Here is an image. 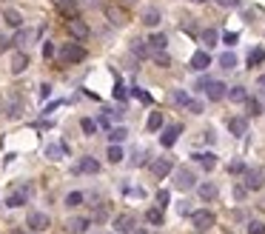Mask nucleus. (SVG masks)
Listing matches in <instances>:
<instances>
[{"mask_svg": "<svg viewBox=\"0 0 265 234\" xmlns=\"http://www.w3.org/2000/svg\"><path fill=\"white\" fill-rule=\"evenodd\" d=\"M197 186V175L188 169V166H180L177 172H174V188H180V191H191Z\"/></svg>", "mask_w": 265, "mask_h": 234, "instance_id": "obj_1", "label": "nucleus"}, {"mask_svg": "<svg viewBox=\"0 0 265 234\" xmlns=\"http://www.w3.org/2000/svg\"><path fill=\"white\" fill-rule=\"evenodd\" d=\"M60 60H63V63H80V60H86V49L77 46V43H63Z\"/></svg>", "mask_w": 265, "mask_h": 234, "instance_id": "obj_2", "label": "nucleus"}, {"mask_svg": "<svg viewBox=\"0 0 265 234\" xmlns=\"http://www.w3.org/2000/svg\"><path fill=\"white\" fill-rule=\"evenodd\" d=\"M191 223H194V229L197 232H211V229H214V223H217V217H214V214H211V211H194V214H191Z\"/></svg>", "mask_w": 265, "mask_h": 234, "instance_id": "obj_3", "label": "nucleus"}, {"mask_svg": "<svg viewBox=\"0 0 265 234\" xmlns=\"http://www.w3.org/2000/svg\"><path fill=\"white\" fill-rule=\"evenodd\" d=\"M134 226H137V217H134L131 211H123V214H117L114 217V232L117 234H131L134 232Z\"/></svg>", "mask_w": 265, "mask_h": 234, "instance_id": "obj_4", "label": "nucleus"}, {"mask_svg": "<svg viewBox=\"0 0 265 234\" xmlns=\"http://www.w3.org/2000/svg\"><path fill=\"white\" fill-rule=\"evenodd\" d=\"M66 29H69V35L77 40V43H83L86 37H89V23L86 20H80V17H71L69 23H66Z\"/></svg>", "mask_w": 265, "mask_h": 234, "instance_id": "obj_5", "label": "nucleus"}, {"mask_svg": "<svg viewBox=\"0 0 265 234\" xmlns=\"http://www.w3.org/2000/svg\"><path fill=\"white\" fill-rule=\"evenodd\" d=\"M106 17H108V23L111 26H126L128 23V12L123 9V6H117V3L106 6Z\"/></svg>", "mask_w": 265, "mask_h": 234, "instance_id": "obj_6", "label": "nucleus"}, {"mask_svg": "<svg viewBox=\"0 0 265 234\" xmlns=\"http://www.w3.org/2000/svg\"><path fill=\"white\" fill-rule=\"evenodd\" d=\"M174 172V163H171V157H157V160H151V175L154 177H168Z\"/></svg>", "mask_w": 265, "mask_h": 234, "instance_id": "obj_7", "label": "nucleus"}, {"mask_svg": "<svg viewBox=\"0 0 265 234\" xmlns=\"http://www.w3.org/2000/svg\"><path fill=\"white\" fill-rule=\"evenodd\" d=\"M26 226H29V229H35V232H46V229H49V214H46V211H29Z\"/></svg>", "mask_w": 265, "mask_h": 234, "instance_id": "obj_8", "label": "nucleus"}, {"mask_svg": "<svg viewBox=\"0 0 265 234\" xmlns=\"http://www.w3.org/2000/svg\"><path fill=\"white\" fill-rule=\"evenodd\" d=\"M245 186H248V191H260L265 186L263 172L260 169H245Z\"/></svg>", "mask_w": 265, "mask_h": 234, "instance_id": "obj_9", "label": "nucleus"}, {"mask_svg": "<svg viewBox=\"0 0 265 234\" xmlns=\"http://www.w3.org/2000/svg\"><path fill=\"white\" fill-rule=\"evenodd\" d=\"M29 197H32V188H29V186H20L17 191H12V194L6 197V206H9V209H17V206H23Z\"/></svg>", "mask_w": 265, "mask_h": 234, "instance_id": "obj_10", "label": "nucleus"}, {"mask_svg": "<svg viewBox=\"0 0 265 234\" xmlns=\"http://www.w3.org/2000/svg\"><path fill=\"white\" fill-rule=\"evenodd\" d=\"M228 94V86L222 80H208V86H206V97L208 100H222Z\"/></svg>", "mask_w": 265, "mask_h": 234, "instance_id": "obj_11", "label": "nucleus"}, {"mask_svg": "<svg viewBox=\"0 0 265 234\" xmlns=\"http://www.w3.org/2000/svg\"><path fill=\"white\" fill-rule=\"evenodd\" d=\"M89 226H92V217H69V220H66V232L69 234H83Z\"/></svg>", "mask_w": 265, "mask_h": 234, "instance_id": "obj_12", "label": "nucleus"}, {"mask_svg": "<svg viewBox=\"0 0 265 234\" xmlns=\"http://www.w3.org/2000/svg\"><path fill=\"white\" fill-rule=\"evenodd\" d=\"M180 131H183V126H180V123H174V126H165V131L160 134V143L165 146V149H171L174 143H177V137H180Z\"/></svg>", "mask_w": 265, "mask_h": 234, "instance_id": "obj_13", "label": "nucleus"}, {"mask_svg": "<svg viewBox=\"0 0 265 234\" xmlns=\"http://www.w3.org/2000/svg\"><path fill=\"white\" fill-rule=\"evenodd\" d=\"M228 131L234 134V137H245V134H248V120H245V117H231Z\"/></svg>", "mask_w": 265, "mask_h": 234, "instance_id": "obj_14", "label": "nucleus"}, {"mask_svg": "<svg viewBox=\"0 0 265 234\" xmlns=\"http://www.w3.org/2000/svg\"><path fill=\"white\" fill-rule=\"evenodd\" d=\"M80 172H86V175H97V172H100V163H97L94 157H83L80 163L74 166V175H80Z\"/></svg>", "mask_w": 265, "mask_h": 234, "instance_id": "obj_15", "label": "nucleus"}, {"mask_svg": "<svg viewBox=\"0 0 265 234\" xmlns=\"http://www.w3.org/2000/svg\"><path fill=\"white\" fill-rule=\"evenodd\" d=\"M37 35H40V32H32V29H20V32L14 35L12 43H14L17 49H26V46H29V43H32V40L37 37Z\"/></svg>", "mask_w": 265, "mask_h": 234, "instance_id": "obj_16", "label": "nucleus"}, {"mask_svg": "<svg viewBox=\"0 0 265 234\" xmlns=\"http://www.w3.org/2000/svg\"><path fill=\"white\" fill-rule=\"evenodd\" d=\"M211 66V55L208 52H194V58H191V69L194 71H206Z\"/></svg>", "mask_w": 265, "mask_h": 234, "instance_id": "obj_17", "label": "nucleus"}, {"mask_svg": "<svg viewBox=\"0 0 265 234\" xmlns=\"http://www.w3.org/2000/svg\"><path fill=\"white\" fill-rule=\"evenodd\" d=\"M29 69V58H26V52H17L12 58V74H23Z\"/></svg>", "mask_w": 265, "mask_h": 234, "instance_id": "obj_18", "label": "nucleus"}, {"mask_svg": "<svg viewBox=\"0 0 265 234\" xmlns=\"http://www.w3.org/2000/svg\"><path fill=\"white\" fill-rule=\"evenodd\" d=\"M191 157H194V160H197L200 166H203L206 172H211V169L217 166V154H214V152H206V154H191Z\"/></svg>", "mask_w": 265, "mask_h": 234, "instance_id": "obj_19", "label": "nucleus"}, {"mask_svg": "<svg viewBox=\"0 0 265 234\" xmlns=\"http://www.w3.org/2000/svg\"><path fill=\"white\" fill-rule=\"evenodd\" d=\"M160 20H162V14H160V9H157V6H149V9L143 12V23H146V26H151V29H154V26L160 23Z\"/></svg>", "mask_w": 265, "mask_h": 234, "instance_id": "obj_20", "label": "nucleus"}, {"mask_svg": "<svg viewBox=\"0 0 265 234\" xmlns=\"http://www.w3.org/2000/svg\"><path fill=\"white\" fill-rule=\"evenodd\" d=\"M197 191H200V197L206 200V203H211V200H217V186H214V183H200V186H197Z\"/></svg>", "mask_w": 265, "mask_h": 234, "instance_id": "obj_21", "label": "nucleus"}, {"mask_svg": "<svg viewBox=\"0 0 265 234\" xmlns=\"http://www.w3.org/2000/svg\"><path fill=\"white\" fill-rule=\"evenodd\" d=\"M149 46H151V52H165V46H168V37L162 35V32H157V35L149 37Z\"/></svg>", "mask_w": 265, "mask_h": 234, "instance_id": "obj_22", "label": "nucleus"}, {"mask_svg": "<svg viewBox=\"0 0 265 234\" xmlns=\"http://www.w3.org/2000/svg\"><path fill=\"white\" fill-rule=\"evenodd\" d=\"M131 55H137V58H149V55H151L149 40H131Z\"/></svg>", "mask_w": 265, "mask_h": 234, "instance_id": "obj_23", "label": "nucleus"}, {"mask_svg": "<svg viewBox=\"0 0 265 234\" xmlns=\"http://www.w3.org/2000/svg\"><path fill=\"white\" fill-rule=\"evenodd\" d=\"M63 152H66V143H49V146H46V157H49V160H60Z\"/></svg>", "mask_w": 265, "mask_h": 234, "instance_id": "obj_24", "label": "nucleus"}, {"mask_svg": "<svg viewBox=\"0 0 265 234\" xmlns=\"http://www.w3.org/2000/svg\"><path fill=\"white\" fill-rule=\"evenodd\" d=\"M3 17H6V23L14 26V29H20V26H23V14L17 12V9H6V12H3Z\"/></svg>", "mask_w": 265, "mask_h": 234, "instance_id": "obj_25", "label": "nucleus"}, {"mask_svg": "<svg viewBox=\"0 0 265 234\" xmlns=\"http://www.w3.org/2000/svg\"><path fill=\"white\" fill-rule=\"evenodd\" d=\"M228 100L231 103H248V92L242 86H234V89H228Z\"/></svg>", "mask_w": 265, "mask_h": 234, "instance_id": "obj_26", "label": "nucleus"}, {"mask_svg": "<svg viewBox=\"0 0 265 234\" xmlns=\"http://www.w3.org/2000/svg\"><path fill=\"white\" fill-rule=\"evenodd\" d=\"M219 69H225V71L237 69V55H234V52H225V55H219Z\"/></svg>", "mask_w": 265, "mask_h": 234, "instance_id": "obj_27", "label": "nucleus"}, {"mask_svg": "<svg viewBox=\"0 0 265 234\" xmlns=\"http://www.w3.org/2000/svg\"><path fill=\"white\" fill-rule=\"evenodd\" d=\"M200 40H203V43H206L208 49H211V46H217L219 32H217V29H203V35H200Z\"/></svg>", "mask_w": 265, "mask_h": 234, "instance_id": "obj_28", "label": "nucleus"}, {"mask_svg": "<svg viewBox=\"0 0 265 234\" xmlns=\"http://www.w3.org/2000/svg\"><path fill=\"white\" fill-rule=\"evenodd\" d=\"M6 115L12 117V120H17V117L23 115V103H20V97H12V100H9V109H6Z\"/></svg>", "mask_w": 265, "mask_h": 234, "instance_id": "obj_29", "label": "nucleus"}, {"mask_svg": "<svg viewBox=\"0 0 265 234\" xmlns=\"http://www.w3.org/2000/svg\"><path fill=\"white\" fill-rule=\"evenodd\" d=\"M126 137H128L126 126H114V129H108V140H111V143H123Z\"/></svg>", "mask_w": 265, "mask_h": 234, "instance_id": "obj_30", "label": "nucleus"}, {"mask_svg": "<svg viewBox=\"0 0 265 234\" xmlns=\"http://www.w3.org/2000/svg\"><path fill=\"white\" fill-rule=\"evenodd\" d=\"M106 157H108V163H120V160H123L126 154H123V149H120V143H111V146H108V154H106Z\"/></svg>", "mask_w": 265, "mask_h": 234, "instance_id": "obj_31", "label": "nucleus"}, {"mask_svg": "<svg viewBox=\"0 0 265 234\" xmlns=\"http://www.w3.org/2000/svg\"><path fill=\"white\" fill-rule=\"evenodd\" d=\"M265 60V49H251V52H248V66H260V63H263Z\"/></svg>", "mask_w": 265, "mask_h": 234, "instance_id": "obj_32", "label": "nucleus"}, {"mask_svg": "<svg viewBox=\"0 0 265 234\" xmlns=\"http://www.w3.org/2000/svg\"><path fill=\"white\" fill-rule=\"evenodd\" d=\"M106 220H108V206L100 203V206L92 211V223H106Z\"/></svg>", "mask_w": 265, "mask_h": 234, "instance_id": "obj_33", "label": "nucleus"}, {"mask_svg": "<svg viewBox=\"0 0 265 234\" xmlns=\"http://www.w3.org/2000/svg\"><path fill=\"white\" fill-rule=\"evenodd\" d=\"M146 220L151 223V226H162V209L157 206V209H149L146 211Z\"/></svg>", "mask_w": 265, "mask_h": 234, "instance_id": "obj_34", "label": "nucleus"}, {"mask_svg": "<svg viewBox=\"0 0 265 234\" xmlns=\"http://www.w3.org/2000/svg\"><path fill=\"white\" fill-rule=\"evenodd\" d=\"M162 129V112H151L149 115V131Z\"/></svg>", "mask_w": 265, "mask_h": 234, "instance_id": "obj_35", "label": "nucleus"}, {"mask_svg": "<svg viewBox=\"0 0 265 234\" xmlns=\"http://www.w3.org/2000/svg\"><path fill=\"white\" fill-rule=\"evenodd\" d=\"M188 100H191V97H188L185 92H180V89H174L171 92V103L174 106H188Z\"/></svg>", "mask_w": 265, "mask_h": 234, "instance_id": "obj_36", "label": "nucleus"}, {"mask_svg": "<svg viewBox=\"0 0 265 234\" xmlns=\"http://www.w3.org/2000/svg\"><path fill=\"white\" fill-rule=\"evenodd\" d=\"M154 63H157L160 69H168V66H171V58H168L165 52H154Z\"/></svg>", "mask_w": 265, "mask_h": 234, "instance_id": "obj_37", "label": "nucleus"}, {"mask_svg": "<svg viewBox=\"0 0 265 234\" xmlns=\"http://www.w3.org/2000/svg\"><path fill=\"white\" fill-rule=\"evenodd\" d=\"M83 200H86V194H83V191H71L69 197H66V206H71V209H74V206H80Z\"/></svg>", "mask_w": 265, "mask_h": 234, "instance_id": "obj_38", "label": "nucleus"}, {"mask_svg": "<svg viewBox=\"0 0 265 234\" xmlns=\"http://www.w3.org/2000/svg\"><path fill=\"white\" fill-rule=\"evenodd\" d=\"M80 126H83V131H86V134H94V131H97V123H94L92 117H83Z\"/></svg>", "mask_w": 265, "mask_h": 234, "instance_id": "obj_39", "label": "nucleus"}, {"mask_svg": "<svg viewBox=\"0 0 265 234\" xmlns=\"http://www.w3.org/2000/svg\"><path fill=\"white\" fill-rule=\"evenodd\" d=\"M168 200H171L168 188H160V191H157V206H160V209H165V206H168Z\"/></svg>", "mask_w": 265, "mask_h": 234, "instance_id": "obj_40", "label": "nucleus"}, {"mask_svg": "<svg viewBox=\"0 0 265 234\" xmlns=\"http://www.w3.org/2000/svg\"><path fill=\"white\" fill-rule=\"evenodd\" d=\"M248 115L260 117V115H263V103H260V100H248Z\"/></svg>", "mask_w": 265, "mask_h": 234, "instance_id": "obj_41", "label": "nucleus"}, {"mask_svg": "<svg viewBox=\"0 0 265 234\" xmlns=\"http://www.w3.org/2000/svg\"><path fill=\"white\" fill-rule=\"evenodd\" d=\"M248 234H265V223L251 220V223H248Z\"/></svg>", "mask_w": 265, "mask_h": 234, "instance_id": "obj_42", "label": "nucleus"}, {"mask_svg": "<svg viewBox=\"0 0 265 234\" xmlns=\"http://www.w3.org/2000/svg\"><path fill=\"white\" fill-rule=\"evenodd\" d=\"M237 40H240L237 32H225V35H222V43H225V46H237Z\"/></svg>", "mask_w": 265, "mask_h": 234, "instance_id": "obj_43", "label": "nucleus"}, {"mask_svg": "<svg viewBox=\"0 0 265 234\" xmlns=\"http://www.w3.org/2000/svg\"><path fill=\"white\" fill-rule=\"evenodd\" d=\"M228 172L231 175H245V163H242V160H234V163L228 166Z\"/></svg>", "mask_w": 265, "mask_h": 234, "instance_id": "obj_44", "label": "nucleus"}, {"mask_svg": "<svg viewBox=\"0 0 265 234\" xmlns=\"http://www.w3.org/2000/svg\"><path fill=\"white\" fill-rule=\"evenodd\" d=\"M185 109H188L191 115H203V103H200V100H188V106H185Z\"/></svg>", "mask_w": 265, "mask_h": 234, "instance_id": "obj_45", "label": "nucleus"}, {"mask_svg": "<svg viewBox=\"0 0 265 234\" xmlns=\"http://www.w3.org/2000/svg\"><path fill=\"white\" fill-rule=\"evenodd\" d=\"M114 97H117V100H126V97H128V92H126V86H123V83H117V86H114Z\"/></svg>", "mask_w": 265, "mask_h": 234, "instance_id": "obj_46", "label": "nucleus"}, {"mask_svg": "<svg viewBox=\"0 0 265 234\" xmlns=\"http://www.w3.org/2000/svg\"><path fill=\"white\" fill-rule=\"evenodd\" d=\"M177 214H180V217H185V214H194V211H191V206H188V203H177Z\"/></svg>", "mask_w": 265, "mask_h": 234, "instance_id": "obj_47", "label": "nucleus"}, {"mask_svg": "<svg viewBox=\"0 0 265 234\" xmlns=\"http://www.w3.org/2000/svg\"><path fill=\"white\" fill-rule=\"evenodd\" d=\"M146 157H149L146 152H134V157H131V166H143V163H146Z\"/></svg>", "mask_w": 265, "mask_h": 234, "instance_id": "obj_48", "label": "nucleus"}, {"mask_svg": "<svg viewBox=\"0 0 265 234\" xmlns=\"http://www.w3.org/2000/svg\"><path fill=\"white\" fill-rule=\"evenodd\" d=\"M245 194H248V186L242 183V186H234V197L237 200H245Z\"/></svg>", "mask_w": 265, "mask_h": 234, "instance_id": "obj_49", "label": "nucleus"}, {"mask_svg": "<svg viewBox=\"0 0 265 234\" xmlns=\"http://www.w3.org/2000/svg\"><path fill=\"white\" fill-rule=\"evenodd\" d=\"M219 6H222V9H237V6H240L242 0H217Z\"/></svg>", "mask_w": 265, "mask_h": 234, "instance_id": "obj_50", "label": "nucleus"}, {"mask_svg": "<svg viewBox=\"0 0 265 234\" xmlns=\"http://www.w3.org/2000/svg\"><path fill=\"white\" fill-rule=\"evenodd\" d=\"M126 194H128V197H137V200L146 197V191H143V188H126Z\"/></svg>", "mask_w": 265, "mask_h": 234, "instance_id": "obj_51", "label": "nucleus"}, {"mask_svg": "<svg viewBox=\"0 0 265 234\" xmlns=\"http://www.w3.org/2000/svg\"><path fill=\"white\" fill-rule=\"evenodd\" d=\"M134 97H137V100H143V103H151V94H149V92H140V89H134Z\"/></svg>", "mask_w": 265, "mask_h": 234, "instance_id": "obj_52", "label": "nucleus"}, {"mask_svg": "<svg viewBox=\"0 0 265 234\" xmlns=\"http://www.w3.org/2000/svg\"><path fill=\"white\" fill-rule=\"evenodd\" d=\"M49 97H52V86H40V100H49Z\"/></svg>", "mask_w": 265, "mask_h": 234, "instance_id": "obj_53", "label": "nucleus"}, {"mask_svg": "<svg viewBox=\"0 0 265 234\" xmlns=\"http://www.w3.org/2000/svg\"><path fill=\"white\" fill-rule=\"evenodd\" d=\"M183 32H188V35H194V32H197L194 20H185V23H183Z\"/></svg>", "mask_w": 265, "mask_h": 234, "instance_id": "obj_54", "label": "nucleus"}, {"mask_svg": "<svg viewBox=\"0 0 265 234\" xmlns=\"http://www.w3.org/2000/svg\"><path fill=\"white\" fill-rule=\"evenodd\" d=\"M43 58H54V46L52 43H43Z\"/></svg>", "mask_w": 265, "mask_h": 234, "instance_id": "obj_55", "label": "nucleus"}, {"mask_svg": "<svg viewBox=\"0 0 265 234\" xmlns=\"http://www.w3.org/2000/svg\"><path fill=\"white\" fill-rule=\"evenodd\" d=\"M9 46H12V40H9L6 35H0V52H6Z\"/></svg>", "mask_w": 265, "mask_h": 234, "instance_id": "obj_56", "label": "nucleus"}, {"mask_svg": "<svg viewBox=\"0 0 265 234\" xmlns=\"http://www.w3.org/2000/svg\"><path fill=\"white\" fill-rule=\"evenodd\" d=\"M257 83H260V86H263V89H265V74H263V77H260V80H257Z\"/></svg>", "mask_w": 265, "mask_h": 234, "instance_id": "obj_57", "label": "nucleus"}, {"mask_svg": "<svg viewBox=\"0 0 265 234\" xmlns=\"http://www.w3.org/2000/svg\"><path fill=\"white\" fill-rule=\"evenodd\" d=\"M194 3H206V0H194Z\"/></svg>", "mask_w": 265, "mask_h": 234, "instance_id": "obj_58", "label": "nucleus"}, {"mask_svg": "<svg viewBox=\"0 0 265 234\" xmlns=\"http://www.w3.org/2000/svg\"><path fill=\"white\" fill-rule=\"evenodd\" d=\"M123 3H134V0H123Z\"/></svg>", "mask_w": 265, "mask_h": 234, "instance_id": "obj_59", "label": "nucleus"}, {"mask_svg": "<svg viewBox=\"0 0 265 234\" xmlns=\"http://www.w3.org/2000/svg\"><path fill=\"white\" fill-rule=\"evenodd\" d=\"M12 234H23V232H12Z\"/></svg>", "mask_w": 265, "mask_h": 234, "instance_id": "obj_60", "label": "nucleus"}, {"mask_svg": "<svg viewBox=\"0 0 265 234\" xmlns=\"http://www.w3.org/2000/svg\"><path fill=\"white\" fill-rule=\"evenodd\" d=\"M57 3H63V0H57Z\"/></svg>", "mask_w": 265, "mask_h": 234, "instance_id": "obj_61", "label": "nucleus"}]
</instances>
